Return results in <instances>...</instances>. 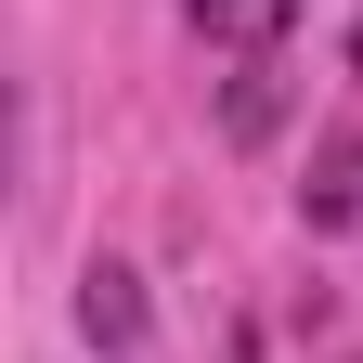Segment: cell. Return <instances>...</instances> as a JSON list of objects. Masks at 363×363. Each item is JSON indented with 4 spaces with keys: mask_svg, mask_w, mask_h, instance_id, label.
<instances>
[{
    "mask_svg": "<svg viewBox=\"0 0 363 363\" xmlns=\"http://www.w3.org/2000/svg\"><path fill=\"white\" fill-rule=\"evenodd\" d=\"M298 220H311V234H350V220H363V117H337L325 143H311V182H298Z\"/></svg>",
    "mask_w": 363,
    "mask_h": 363,
    "instance_id": "cell-1",
    "label": "cell"
},
{
    "mask_svg": "<svg viewBox=\"0 0 363 363\" xmlns=\"http://www.w3.org/2000/svg\"><path fill=\"white\" fill-rule=\"evenodd\" d=\"M298 13H311V0H182V26H195L208 52H234V65H247V52H286Z\"/></svg>",
    "mask_w": 363,
    "mask_h": 363,
    "instance_id": "cell-2",
    "label": "cell"
},
{
    "mask_svg": "<svg viewBox=\"0 0 363 363\" xmlns=\"http://www.w3.org/2000/svg\"><path fill=\"white\" fill-rule=\"evenodd\" d=\"M78 325L130 363V350H143V272H130V259H91V272H78Z\"/></svg>",
    "mask_w": 363,
    "mask_h": 363,
    "instance_id": "cell-3",
    "label": "cell"
},
{
    "mask_svg": "<svg viewBox=\"0 0 363 363\" xmlns=\"http://www.w3.org/2000/svg\"><path fill=\"white\" fill-rule=\"evenodd\" d=\"M286 130V52H247L220 78V143H272Z\"/></svg>",
    "mask_w": 363,
    "mask_h": 363,
    "instance_id": "cell-4",
    "label": "cell"
},
{
    "mask_svg": "<svg viewBox=\"0 0 363 363\" xmlns=\"http://www.w3.org/2000/svg\"><path fill=\"white\" fill-rule=\"evenodd\" d=\"M350 78H363V13H350Z\"/></svg>",
    "mask_w": 363,
    "mask_h": 363,
    "instance_id": "cell-5",
    "label": "cell"
},
{
    "mask_svg": "<svg viewBox=\"0 0 363 363\" xmlns=\"http://www.w3.org/2000/svg\"><path fill=\"white\" fill-rule=\"evenodd\" d=\"M350 363H363V350H350Z\"/></svg>",
    "mask_w": 363,
    "mask_h": 363,
    "instance_id": "cell-6",
    "label": "cell"
}]
</instances>
